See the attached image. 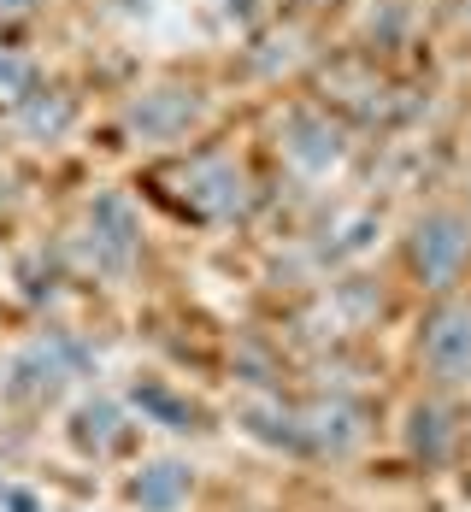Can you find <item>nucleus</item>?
<instances>
[{
	"label": "nucleus",
	"instance_id": "1",
	"mask_svg": "<svg viewBox=\"0 0 471 512\" xmlns=\"http://www.w3.org/2000/svg\"><path fill=\"white\" fill-rule=\"evenodd\" d=\"M83 348L77 342H65V336H42V342H30V348H18V354L6 359V371H0V401L12 412H24V418H36V412H48L65 401V389L83 377Z\"/></svg>",
	"mask_w": 471,
	"mask_h": 512
},
{
	"label": "nucleus",
	"instance_id": "2",
	"mask_svg": "<svg viewBox=\"0 0 471 512\" xmlns=\"http://www.w3.org/2000/svg\"><path fill=\"white\" fill-rule=\"evenodd\" d=\"M124 512H189L201 495V465L189 454H142L124 471Z\"/></svg>",
	"mask_w": 471,
	"mask_h": 512
},
{
	"label": "nucleus",
	"instance_id": "3",
	"mask_svg": "<svg viewBox=\"0 0 471 512\" xmlns=\"http://www.w3.org/2000/svg\"><path fill=\"white\" fill-rule=\"evenodd\" d=\"M59 436H65V448H71L77 460L106 465V460H118V454L136 448V418L118 407L112 395H89V401H77V407L65 412Z\"/></svg>",
	"mask_w": 471,
	"mask_h": 512
},
{
	"label": "nucleus",
	"instance_id": "4",
	"mask_svg": "<svg viewBox=\"0 0 471 512\" xmlns=\"http://www.w3.org/2000/svg\"><path fill=\"white\" fill-rule=\"evenodd\" d=\"M419 371L436 389H471V312L442 307L430 312L419 336Z\"/></svg>",
	"mask_w": 471,
	"mask_h": 512
},
{
	"label": "nucleus",
	"instance_id": "5",
	"mask_svg": "<svg viewBox=\"0 0 471 512\" xmlns=\"http://www.w3.org/2000/svg\"><path fill=\"white\" fill-rule=\"evenodd\" d=\"M295 418H301V436H307V460H354L371 442L366 412L354 401H342V395L307 401V407H295Z\"/></svg>",
	"mask_w": 471,
	"mask_h": 512
},
{
	"label": "nucleus",
	"instance_id": "6",
	"mask_svg": "<svg viewBox=\"0 0 471 512\" xmlns=\"http://www.w3.org/2000/svg\"><path fill=\"white\" fill-rule=\"evenodd\" d=\"M460 424H454V412L442 407V401H413L407 418H401V448H407V460L424 465V471H442V465L460 454Z\"/></svg>",
	"mask_w": 471,
	"mask_h": 512
},
{
	"label": "nucleus",
	"instance_id": "7",
	"mask_svg": "<svg viewBox=\"0 0 471 512\" xmlns=\"http://www.w3.org/2000/svg\"><path fill=\"white\" fill-rule=\"evenodd\" d=\"M130 407L142 412V424H154V430H171V436H207V412L195 407L183 389H171L165 377L154 371H136L130 377Z\"/></svg>",
	"mask_w": 471,
	"mask_h": 512
},
{
	"label": "nucleus",
	"instance_id": "8",
	"mask_svg": "<svg viewBox=\"0 0 471 512\" xmlns=\"http://www.w3.org/2000/svg\"><path fill=\"white\" fill-rule=\"evenodd\" d=\"M466 230L454 224V218H430V224H419V242H413V265H419L424 283H454V271L466 265Z\"/></svg>",
	"mask_w": 471,
	"mask_h": 512
},
{
	"label": "nucleus",
	"instance_id": "9",
	"mask_svg": "<svg viewBox=\"0 0 471 512\" xmlns=\"http://www.w3.org/2000/svg\"><path fill=\"white\" fill-rule=\"evenodd\" d=\"M242 436H254V442H260V448H271V454L307 460L301 418H295V407H283V401H254V407L242 412Z\"/></svg>",
	"mask_w": 471,
	"mask_h": 512
},
{
	"label": "nucleus",
	"instance_id": "10",
	"mask_svg": "<svg viewBox=\"0 0 471 512\" xmlns=\"http://www.w3.org/2000/svg\"><path fill=\"white\" fill-rule=\"evenodd\" d=\"M0 512H48V501H42V489L0 477Z\"/></svg>",
	"mask_w": 471,
	"mask_h": 512
}]
</instances>
